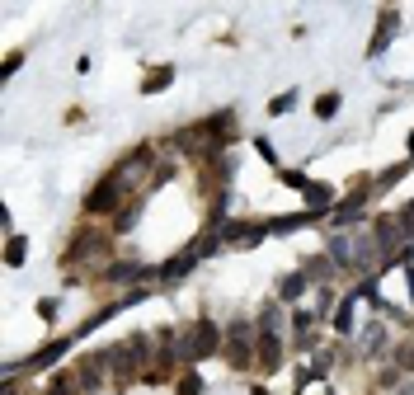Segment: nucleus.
<instances>
[{
  "mask_svg": "<svg viewBox=\"0 0 414 395\" xmlns=\"http://www.w3.org/2000/svg\"><path fill=\"white\" fill-rule=\"evenodd\" d=\"M302 104V90H283V95L269 99V118H287V113Z\"/></svg>",
  "mask_w": 414,
  "mask_h": 395,
  "instance_id": "12",
  "label": "nucleus"
},
{
  "mask_svg": "<svg viewBox=\"0 0 414 395\" xmlns=\"http://www.w3.org/2000/svg\"><path fill=\"white\" fill-rule=\"evenodd\" d=\"M24 259H29V240H24V236H10V240H5V264L19 269Z\"/></svg>",
  "mask_w": 414,
  "mask_h": 395,
  "instance_id": "15",
  "label": "nucleus"
},
{
  "mask_svg": "<svg viewBox=\"0 0 414 395\" xmlns=\"http://www.w3.org/2000/svg\"><path fill=\"white\" fill-rule=\"evenodd\" d=\"M278 179H283L287 189H297V193H306V184H311V179H306V174H297V170H278Z\"/></svg>",
  "mask_w": 414,
  "mask_h": 395,
  "instance_id": "17",
  "label": "nucleus"
},
{
  "mask_svg": "<svg viewBox=\"0 0 414 395\" xmlns=\"http://www.w3.org/2000/svg\"><path fill=\"white\" fill-rule=\"evenodd\" d=\"M128 189H132L128 179H123L118 170H109V174L95 184V189H90V198H85V212H90V217H118V212H123V198H128Z\"/></svg>",
  "mask_w": 414,
  "mask_h": 395,
  "instance_id": "2",
  "label": "nucleus"
},
{
  "mask_svg": "<svg viewBox=\"0 0 414 395\" xmlns=\"http://www.w3.org/2000/svg\"><path fill=\"white\" fill-rule=\"evenodd\" d=\"M255 339H259L255 320H231V325H226V339H222V358L236 367V372L255 367Z\"/></svg>",
  "mask_w": 414,
  "mask_h": 395,
  "instance_id": "3",
  "label": "nucleus"
},
{
  "mask_svg": "<svg viewBox=\"0 0 414 395\" xmlns=\"http://www.w3.org/2000/svg\"><path fill=\"white\" fill-rule=\"evenodd\" d=\"M339 109H344V99H339V90H325V95L316 99V118H320V123H330V118H335Z\"/></svg>",
  "mask_w": 414,
  "mask_h": 395,
  "instance_id": "14",
  "label": "nucleus"
},
{
  "mask_svg": "<svg viewBox=\"0 0 414 395\" xmlns=\"http://www.w3.org/2000/svg\"><path fill=\"white\" fill-rule=\"evenodd\" d=\"M306 287H311V278H306V269L287 273L283 283H278V301H283V306H297V301L306 297Z\"/></svg>",
  "mask_w": 414,
  "mask_h": 395,
  "instance_id": "7",
  "label": "nucleus"
},
{
  "mask_svg": "<svg viewBox=\"0 0 414 395\" xmlns=\"http://www.w3.org/2000/svg\"><path fill=\"white\" fill-rule=\"evenodd\" d=\"M57 311H62V306H57V297H43V301H38V316L48 320V325L57 320Z\"/></svg>",
  "mask_w": 414,
  "mask_h": 395,
  "instance_id": "19",
  "label": "nucleus"
},
{
  "mask_svg": "<svg viewBox=\"0 0 414 395\" xmlns=\"http://www.w3.org/2000/svg\"><path fill=\"white\" fill-rule=\"evenodd\" d=\"M222 339H226V330L217 325V320H207V316H198L193 325H184V330H179V358H184V367H198L203 358L222 353Z\"/></svg>",
  "mask_w": 414,
  "mask_h": 395,
  "instance_id": "1",
  "label": "nucleus"
},
{
  "mask_svg": "<svg viewBox=\"0 0 414 395\" xmlns=\"http://www.w3.org/2000/svg\"><path fill=\"white\" fill-rule=\"evenodd\" d=\"M405 292H410V301H414V264H405Z\"/></svg>",
  "mask_w": 414,
  "mask_h": 395,
  "instance_id": "21",
  "label": "nucleus"
},
{
  "mask_svg": "<svg viewBox=\"0 0 414 395\" xmlns=\"http://www.w3.org/2000/svg\"><path fill=\"white\" fill-rule=\"evenodd\" d=\"M405 146H410V160H414V132H410V142H405Z\"/></svg>",
  "mask_w": 414,
  "mask_h": 395,
  "instance_id": "23",
  "label": "nucleus"
},
{
  "mask_svg": "<svg viewBox=\"0 0 414 395\" xmlns=\"http://www.w3.org/2000/svg\"><path fill=\"white\" fill-rule=\"evenodd\" d=\"M400 395H414V386H400Z\"/></svg>",
  "mask_w": 414,
  "mask_h": 395,
  "instance_id": "24",
  "label": "nucleus"
},
{
  "mask_svg": "<svg viewBox=\"0 0 414 395\" xmlns=\"http://www.w3.org/2000/svg\"><path fill=\"white\" fill-rule=\"evenodd\" d=\"M104 259L109 254V231H95V226H85L76 240H71V250L62 254V269H76V264H85V259Z\"/></svg>",
  "mask_w": 414,
  "mask_h": 395,
  "instance_id": "4",
  "label": "nucleus"
},
{
  "mask_svg": "<svg viewBox=\"0 0 414 395\" xmlns=\"http://www.w3.org/2000/svg\"><path fill=\"white\" fill-rule=\"evenodd\" d=\"M19 66H24V52H10V57H5V80H10V76H15V71H19Z\"/></svg>",
  "mask_w": 414,
  "mask_h": 395,
  "instance_id": "20",
  "label": "nucleus"
},
{
  "mask_svg": "<svg viewBox=\"0 0 414 395\" xmlns=\"http://www.w3.org/2000/svg\"><path fill=\"white\" fill-rule=\"evenodd\" d=\"M363 348H367V353H382V348H386V325H382V320H372V325L363 330Z\"/></svg>",
  "mask_w": 414,
  "mask_h": 395,
  "instance_id": "16",
  "label": "nucleus"
},
{
  "mask_svg": "<svg viewBox=\"0 0 414 395\" xmlns=\"http://www.w3.org/2000/svg\"><path fill=\"white\" fill-rule=\"evenodd\" d=\"M358 301H363V297H358V292H349V297L335 306V320H330V325H335V334H353V306H358Z\"/></svg>",
  "mask_w": 414,
  "mask_h": 395,
  "instance_id": "10",
  "label": "nucleus"
},
{
  "mask_svg": "<svg viewBox=\"0 0 414 395\" xmlns=\"http://www.w3.org/2000/svg\"><path fill=\"white\" fill-rule=\"evenodd\" d=\"M330 395H335V391H330Z\"/></svg>",
  "mask_w": 414,
  "mask_h": 395,
  "instance_id": "25",
  "label": "nucleus"
},
{
  "mask_svg": "<svg viewBox=\"0 0 414 395\" xmlns=\"http://www.w3.org/2000/svg\"><path fill=\"white\" fill-rule=\"evenodd\" d=\"M250 395H269V391H264V386H250Z\"/></svg>",
  "mask_w": 414,
  "mask_h": 395,
  "instance_id": "22",
  "label": "nucleus"
},
{
  "mask_svg": "<svg viewBox=\"0 0 414 395\" xmlns=\"http://www.w3.org/2000/svg\"><path fill=\"white\" fill-rule=\"evenodd\" d=\"M302 198H306V207H316V212H335V203H339L335 189H330V184H320V179H311V184H306Z\"/></svg>",
  "mask_w": 414,
  "mask_h": 395,
  "instance_id": "8",
  "label": "nucleus"
},
{
  "mask_svg": "<svg viewBox=\"0 0 414 395\" xmlns=\"http://www.w3.org/2000/svg\"><path fill=\"white\" fill-rule=\"evenodd\" d=\"M175 395H203V377H198V367H179Z\"/></svg>",
  "mask_w": 414,
  "mask_h": 395,
  "instance_id": "13",
  "label": "nucleus"
},
{
  "mask_svg": "<svg viewBox=\"0 0 414 395\" xmlns=\"http://www.w3.org/2000/svg\"><path fill=\"white\" fill-rule=\"evenodd\" d=\"M396 29H400V15H396V5H386L382 15H377V33L367 38V57H382L391 48V38H396Z\"/></svg>",
  "mask_w": 414,
  "mask_h": 395,
  "instance_id": "6",
  "label": "nucleus"
},
{
  "mask_svg": "<svg viewBox=\"0 0 414 395\" xmlns=\"http://www.w3.org/2000/svg\"><path fill=\"white\" fill-rule=\"evenodd\" d=\"M278 325H283V301L273 297V301H264V311L255 316V330H269V334H278Z\"/></svg>",
  "mask_w": 414,
  "mask_h": 395,
  "instance_id": "11",
  "label": "nucleus"
},
{
  "mask_svg": "<svg viewBox=\"0 0 414 395\" xmlns=\"http://www.w3.org/2000/svg\"><path fill=\"white\" fill-rule=\"evenodd\" d=\"M170 85H175V66H156V71L142 76V95H160V90H170Z\"/></svg>",
  "mask_w": 414,
  "mask_h": 395,
  "instance_id": "9",
  "label": "nucleus"
},
{
  "mask_svg": "<svg viewBox=\"0 0 414 395\" xmlns=\"http://www.w3.org/2000/svg\"><path fill=\"white\" fill-rule=\"evenodd\" d=\"M255 367H259V372H264V377L283 367V339H278V334L259 330V339H255Z\"/></svg>",
  "mask_w": 414,
  "mask_h": 395,
  "instance_id": "5",
  "label": "nucleus"
},
{
  "mask_svg": "<svg viewBox=\"0 0 414 395\" xmlns=\"http://www.w3.org/2000/svg\"><path fill=\"white\" fill-rule=\"evenodd\" d=\"M255 151H259L264 160H269L273 170H283V165H278V151H273V142H269V137H255Z\"/></svg>",
  "mask_w": 414,
  "mask_h": 395,
  "instance_id": "18",
  "label": "nucleus"
}]
</instances>
